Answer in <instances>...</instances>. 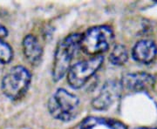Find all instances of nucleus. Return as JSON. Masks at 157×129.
Wrapping results in <instances>:
<instances>
[{"label": "nucleus", "mask_w": 157, "mask_h": 129, "mask_svg": "<svg viewBox=\"0 0 157 129\" xmlns=\"http://www.w3.org/2000/svg\"><path fill=\"white\" fill-rule=\"evenodd\" d=\"M114 40V34L109 25H97L81 34L79 48L89 56H101L107 51Z\"/></svg>", "instance_id": "obj_1"}, {"label": "nucleus", "mask_w": 157, "mask_h": 129, "mask_svg": "<svg viewBox=\"0 0 157 129\" xmlns=\"http://www.w3.org/2000/svg\"><path fill=\"white\" fill-rule=\"evenodd\" d=\"M47 107L52 118L68 122L78 115L79 99L67 90L59 88L50 98Z\"/></svg>", "instance_id": "obj_2"}, {"label": "nucleus", "mask_w": 157, "mask_h": 129, "mask_svg": "<svg viewBox=\"0 0 157 129\" xmlns=\"http://www.w3.org/2000/svg\"><path fill=\"white\" fill-rule=\"evenodd\" d=\"M81 34L73 33L62 40L57 45L52 66V79L59 81L70 69L71 62L79 48Z\"/></svg>", "instance_id": "obj_3"}, {"label": "nucleus", "mask_w": 157, "mask_h": 129, "mask_svg": "<svg viewBox=\"0 0 157 129\" xmlns=\"http://www.w3.org/2000/svg\"><path fill=\"white\" fill-rule=\"evenodd\" d=\"M32 81V73L23 66H16L4 76L1 89L5 95L11 101L22 98L27 92Z\"/></svg>", "instance_id": "obj_4"}, {"label": "nucleus", "mask_w": 157, "mask_h": 129, "mask_svg": "<svg viewBox=\"0 0 157 129\" xmlns=\"http://www.w3.org/2000/svg\"><path fill=\"white\" fill-rule=\"evenodd\" d=\"M103 62L104 57L101 55L74 64L67 72L69 85L73 89L81 88L98 72Z\"/></svg>", "instance_id": "obj_5"}, {"label": "nucleus", "mask_w": 157, "mask_h": 129, "mask_svg": "<svg viewBox=\"0 0 157 129\" xmlns=\"http://www.w3.org/2000/svg\"><path fill=\"white\" fill-rule=\"evenodd\" d=\"M121 81L108 80L103 85L99 95L92 101V107L98 111H105L112 107L122 91Z\"/></svg>", "instance_id": "obj_6"}, {"label": "nucleus", "mask_w": 157, "mask_h": 129, "mask_svg": "<svg viewBox=\"0 0 157 129\" xmlns=\"http://www.w3.org/2000/svg\"><path fill=\"white\" fill-rule=\"evenodd\" d=\"M122 88L132 92H145L155 85V77L150 73L139 72L125 74L121 80Z\"/></svg>", "instance_id": "obj_7"}, {"label": "nucleus", "mask_w": 157, "mask_h": 129, "mask_svg": "<svg viewBox=\"0 0 157 129\" xmlns=\"http://www.w3.org/2000/svg\"><path fill=\"white\" fill-rule=\"evenodd\" d=\"M157 56L156 44L150 40H141L138 41L132 49V57L135 61L149 65L155 61Z\"/></svg>", "instance_id": "obj_8"}, {"label": "nucleus", "mask_w": 157, "mask_h": 129, "mask_svg": "<svg viewBox=\"0 0 157 129\" xmlns=\"http://www.w3.org/2000/svg\"><path fill=\"white\" fill-rule=\"evenodd\" d=\"M22 47L27 61L33 66L39 65L43 56V47L37 37L32 34L25 36L23 40Z\"/></svg>", "instance_id": "obj_9"}, {"label": "nucleus", "mask_w": 157, "mask_h": 129, "mask_svg": "<svg viewBox=\"0 0 157 129\" xmlns=\"http://www.w3.org/2000/svg\"><path fill=\"white\" fill-rule=\"evenodd\" d=\"M99 125H104L110 129H128L127 126L122 122L113 119L99 118V117H88L78 126L79 129H92Z\"/></svg>", "instance_id": "obj_10"}, {"label": "nucleus", "mask_w": 157, "mask_h": 129, "mask_svg": "<svg viewBox=\"0 0 157 129\" xmlns=\"http://www.w3.org/2000/svg\"><path fill=\"white\" fill-rule=\"evenodd\" d=\"M128 60V51L124 45L118 44L116 45L109 55V61L113 66H123Z\"/></svg>", "instance_id": "obj_11"}, {"label": "nucleus", "mask_w": 157, "mask_h": 129, "mask_svg": "<svg viewBox=\"0 0 157 129\" xmlns=\"http://www.w3.org/2000/svg\"><path fill=\"white\" fill-rule=\"evenodd\" d=\"M13 59V49L3 40H0V64L6 65Z\"/></svg>", "instance_id": "obj_12"}, {"label": "nucleus", "mask_w": 157, "mask_h": 129, "mask_svg": "<svg viewBox=\"0 0 157 129\" xmlns=\"http://www.w3.org/2000/svg\"><path fill=\"white\" fill-rule=\"evenodd\" d=\"M8 36V31L6 29V26H4L3 25L0 24V40H3L4 38H6Z\"/></svg>", "instance_id": "obj_13"}]
</instances>
